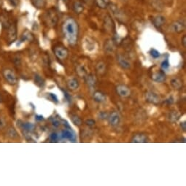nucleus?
Masks as SVG:
<instances>
[{
    "instance_id": "1",
    "label": "nucleus",
    "mask_w": 186,
    "mask_h": 186,
    "mask_svg": "<svg viewBox=\"0 0 186 186\" xmlns=\"http://www.w3.org/2000/svg\"><path fill=\"white\" fill-rule=\"evenodd\" d=\"M63 32L68 43L71 45H75L77 40L78 26H77V22L73 18H68L64 22Z\"/></svg>"
},
{
    "instance_id": "2",
    "label": "nucleus",
    "mask_w": 186,
    "mask_h": 186,
    "mask_svg": "<svg viewBox=\"0 0 186 186\" xmlns=\"http://www.w3.org/2000/svg\"><path fill=\"white\" fill-rule=\"evenodd\" d=\"M4 77H5V80L10 85H15L17 83L18 79L16 77L15 73L10 70H5L4 71Z\"/></svg>"
},
{
    "instance_id": "3",
    "label": "nucleus",
    "mask_w": 186,
    "mask_h": 186,
    "mask_svg": "<svg viewBox=\"0 0 186 186\" xmlns=\"http://www.w3.org/2000/svg\"><path fill=\"white\" fill-rule=\"evenodd\" d=\"M54 53L55 55L57 56V58L59 59H65L68 56V51L65 48L62 46H58L54 48Z\"/></svg>"
},
{
    "instance_id": "4",
    "label": "nucleus",
    "mask_w": 186,
    "mask_h": 186,
    "mask_svg": "<svg viewBox=\"0 0 186 186\" xmlns=\"http://www.w3.org/2000/svg\"><path fill=\"white\" fill-rule=\"evenodd\" d=\"M145 98L148 102L153 104H158L161 102L159 96L153 92H147L145 94Z\"/></svg>"
},
{
    "instance_id": "5",
    "label": "nucleus",
    "mask_w": 186,
    "mask_h": 186,
    "mask_svg": "<svg viewBox=\"0 0 186 186\" xmlns=\"http://www.w3.org/2000/svg\"><path fill=\"white\" fill-rule=\"evenodd\" d=\"M117 93L119 96L122 97H127L131 94V91L126 85H120L116 88Z\"/></svg>"
},
{
    "instance_id": "6",
    "label": "nucleus",
    "mask_w": 186,
    "mask_h": 186,
    "mask_svg": "<svg viewBox=\"0 0 186 186\" xmlns=\"http://www.w3.org/2000/svg\"><path fill=\"white\" fill-rule=\"evenodd\" d=\"M152 79L155 82L162 83L166 79V75H165V73L162 70H158L157 72H154L152 75Z\"/></svg>"
},
{
    "instance_id": "7",
    "label": "nucleus",
    "mask_w": 186,
    "mask_h": 186,
    "mask_svg": "<svg viewBox=\"0 0 186 186\" xmlns=\"http://www.w3.org/2000/svg\"><path fill=\"white\" fill-rule=\"evenodd\" d=\"M61 137L62 138H64V139H69V140L71 142H73V143H75V142H76V135H75V134L74 131H72V130H64L62 131L61 134Z\"/></svg>"
},
{
    "instance_id": "8",
    "label": "nucleus",
    "mask_w": 186,
    "mask_h": 186,
    "mask_svg": "<svg viewBox=\"0 0 186 186\" xmlns=\"http://www.w3.org/2000/svg\"><path fill=\"white\" fill-rule=\"evenodd\" d=\"M109 122L112 126H118L119 122H120V116L118 112H113L110 115L109 117Z\"/></svg>"
},
{
    "instance_id": "9",
    "label": "nucleus",
    "mask_w": 186,
    "mask_h": 186,
    "mask_svg": "<svg viewBox=\"0 0 186 186\" xmlns=\"http://www.w3.org/2000/svg\"><path fill=\"white\" fill-rule=\"evenodd\" d=\"M16 38V27L15 25H11L8 29V39L10 43H12Z\"/></svg>"
},
{
    "instance_id": "10",
    "label": "nucleus",
    "mask_w": 186,
    "mask_h": 186,
    "mask_svg": "<svg viewBox=\"0 0 186 186\" xmlns=\"http://www.w3.org/2000/svg\"><path fill=\"white\" fill-rule=\"evenodd\" d=\"M132 143H147V138L145 135L142 134H136L132 138Z\"/></svg>"
},
{
    "instance_id": "11",
    "label": "nucleus",
    "mask_w": 186,
    "mask_h": 186,
    "mask_svg": "<svg viewBox=\"0 0 186 186\" xmlns=\"http://www.w3.org/2000/svg\"><path fill=\"white\" fill-rule=\"evenodd\" d=\"M93 99L97 102L102 103V102H104L106 100V96L103 93H102V92L97 91L93 94Z\"/></svg>"
},
{
    "instance_id": "12",
    "label": "nucleus",
    "mask_w": 186,
    "mask_h": 186,
    "mask_svg": "<svg viewBox=\"0 0 186 186\" xmlns=\"http://www.w3.org/2000/svg\"><path fill=\"white\" fill-rule=\"evenodd\" d=\"M118 61L119 64H120V66L122 68H123V69H129V68H130V66H131L130 63H129V62L126 59H125L124 58L122 57V56H119Z\"/></svg>"
},
{
    "instance_id": "13",
    "label": "nucleus",
    "mask_w": 186,
    "mask_h": 186,
    "mask_svg": "<svg viewBox=\"0 0 186 186\" xmlns=\"http://www.w3.org/2000/svg\"><path fill=\"white\" fill-rule=\"evenodd\" d=\"M51 12V13H50V12L48 14L47 13V20H48V23L51 26H53V25H55L57 18H56L55 12Z\"/></svg>"
},
{
    "instance_id": "14",
    "label": "nucleus",
    "mask_w": 186,
    "mask_h": 186,
    "mask_svg": "<svg viewBox=\"0 0 186 186\" xmlns=\"http://www.w3.org/2000/svg\"><path fill=\"white\" fill-rule=\"evenodd\" d=\"M153 23L154 25L158 28L162 26L165 23V18L161 16H158L157 17H156L153 19Z\"/></svg>"
},
{
    "instance_id": "15",
    "label": "nucleus",
    "mask_w": 186,
    "mask_h": 186,
    "mask_svg": "<svg viewBox=\"0 0 186 186\" xmlns=\"http://www.w3.org/2000/svg\"><path fill=\"white\" fill-rule=\"evenodd\" d=\"M67 86L71 90H75L77 89L79 86V83L75 78H72L68 81Z\"/></svg>"
},
{
    "instance_id": "16",
    "label": "nucleus",
    "mask_w": 186,
    "mask_h": 186,
    "mask_svg": "<svg viewBox=\"0 0 186 186\" xmlns=\"http://www.w3.org/2000/svg\"><path fill=\"white\" fill-rule=\"evenodd\" d=\"M171 85L175 89H180L183 87L182 81L179 78H174L171 81Z\"/></svg>"
},
{
    "instance_id": "17",
    "label": "nucleus",
    "mask_w": 186,
    "mask_h": 186,
    "mask_svg": "<svg viewBox=\"0 0 186 186\" xmlns=\"http://www.w3.org/2000/svg\"><path fill=\"white\" fill-rule=\"evenodd\" d=\"M32 2L35 7L43 8L45 7L47 1L46 0H32Z\"/></svg>"
},
{
    "instance_id": "18",
    "label": "nucleus",
    "mask_w": 186,
    "mask_h": 186,
    "mask_svg": "<svg viewBox=\"0 0 186 186\" xmlns=\"http://www.w3.org/2000/svg\"><path fill=\"white\" fill-rule=\"evenodd\" d=\"M72 120L73 123L77 126H81L83 123L82 120H81V119L79 118L78 116H75V115H73V116H72Z\"/></svg>"
},
{
    "instance_id": "19",
    "label": "nucleus",
    "mask_w": 186,
    "mask_h": 186,
    "mask_svg": "<svg viewBox=\"0 0 186 186\" xmlns=\"http://www.w3.org/2000/svg\"><path fill=\"white\" fill-rule=\"evenodd\" d=\"M74 9L75 11L77 13H80L83 10V5L80 2H75L74 5Z\"/></svg>"
},
{
    "instance_id": "20",
    "label": "nucleus",
    "mask_w": 186,
    "mask_h": 186,
    "mask_svg": "<svg viewBox=\"0 0 186 186\" xmlns=\"http://www.w3.org/2000/svg\"><path fill=\"white\" fill-rule=\"evenodd\" d=\"M35 83L39 87H43L44 84H45L44 80L42 79V77L37 75H35Z\"/></svg>"
},
{
    "instance_id": "21",
    "label": "nucleus",
    "mask_w": 186,
    "mask_h": 186,
    "mask_svg": "<svg viewBox=\"0 0 186 186\" xmlns=\"http://www.w3.org/2000/svg\"><path fill=\"white\" fill-rule=\"evenodd\" d=\"M7 134L10 138H13V139L14 138L18 137V134L13 128L9 129V130H8V132H7Z\"/></svg>"
},
{
    "instance_id": "22",
    "label": "nucleus",
    "mask_w": 186,
    "mask_h": 186,
    "mask_svg": "<svg viewBox=\"0 0 186 186\" xmlns=\"http://www.w3.org/2000/svg\"><path fill=\"white\" fill-rule=\"evenodd\" d=\"M86 82L88 83V84L90 86H93V85H95V83H96V80H95L94 77L92 76V75H90V76L87 77Z\"/></svg>"
},
{
    "instance_id": "23",
    "label": "nucleus",
    "mask_w": 186,
    "mask_h": 186,
    "mask_svg": "<svg viewBox=\"0 0 186 186\" xmlns=\"http://www.w3.org/2000/svg\"><path fill=\"white\" fill-rule=\"evenodd\" d=\"M173 26H174V30H175L177 32H180L183 30V26L180 23H175V24L173 25Z\"/></svg>"
},
{
    "instance_id": "24",
    "label": "nucleus",
    "mask_w": 186,
    "mask_h": 186,
    "mask_svg": "<svg viewBox=\"0 0 186 186\" xmlns=\"http://www.w3.org/2000/svg\"><path fill=\"white\" fill-rule=\"evenodd\" d=\"M34 126L32 124V123H26L23 124V128H24L26 131H32L34 129Z\"/></svg>"
},
{
    "instance_id": "25",
    "label": "nucleus",
    "mask_w": 186,
    "mask_h": 186,
    "mask_svg": "<svg viewBox=\"0 0 186 186\" xmlns=\"http://www.w3.org/2000/svg\"><path fill=\"white\" fill-rule=\"evenodd\" d=\"M150 55L154 58H158L160 57V53L155 49H152L151 51H150Z\"/></svg>"
},
{
    "instance_id": "26",
    "label": "nucleus",
    "mask_w": 186,
    "mask_h": 186,
    "mask_svg": "<svg viewBox=\"0 0 186 186\" xmlns=\"http://www.w3.org/2000/svg\"><path fill=\"white\" fill-rule=\"evenodd\" d=\"M161 67L163 70H167V69L169 67V60L167 59V58L162 62Z\"/></svg>"
},
{
    "instance_id": "27",
    "label": "nucleus",
    "mask_w": 186,
    "mask_h": 186,
    "mask_svg": "<svg viewBox=\"0 0 186 186\" xmlns=\"http://www.w3.org/2000/svg\"><path fill=\"white\" fill-rule=\"evenodd\" d=\"M85 123L88 126H93L95 125V120H93V119H88L85 120Z\"/></svg>"
},
{
    "instance_id": "28",
    "label": "nucleus",
    "mask_w": 186,
    "mask_h": 186,
    "mask_svg": "<svg viewBox=\"0 0 186 186\" xmlns=\"http://www.w3.org/2000/svg\"><path fill=\"white\" fill-rule=\"evenodd\" d=\"M58 136L57 134H56V133L51 134V139L52 141L56 142L58 139Z\"/></svg>"
},
{
    "instance_id": "29",
    "label": "nucleus",
    "mask_w": 186,
    "mask_h": 186,
    "mask_svg": "<svg viewBox=\"0 0 186 186\" xmlns=\"http://www.w3.org/2000/svg\"><path fill=\"white\" fill-rule=\"evenodd\" d=\"M49 96H50V97L51 98L52 101L55 102L56 103H57V102H58V98L55 94H54V93H49Z\"/></svg>"
},
{
    "instance_id": "30",
    "label": "nucleus",
    "mask_w": 186,
    "mask_h": 186,
    "mask_svg": "<svg viewBox=\"0 0 186 186\" xmlns=\"http://www.w3.org/2000/svg\"><path fill=\"white\" fill-rule=\"evenodd\" d=\"M5 125L6 123L5 119L2 118V117H0V128H3V127L5 126Z\"/></svg>"
},
{
    "instance_id": "31",
    "label": "nucleus",
    "mask_w": 186,
    "mask_h": 186,
    "mask_svg": "<svg viewBox=\"0 0 186 186\" xmlns=\"http://www.w3.org/2000/svg\"><path fill=\"white\" fill-rule=\"evenodd\" d=\"M64 97H66V99H67L68 102H71V100H72V98H71V96L66 91H64Z\"/></svg>"
},
{
    "instance_id": "32",
    "label": "nucleus",
    "mask_w": 186,
    "mask_h": 186,
    "mask_svg": "<svg viewBox=\"0 0 186 186\" xmlns=\"http://www.w3.org/2000/svg\"><path fill=\"white\" fill-rule=\"evenodd\" d=\"M107 114L106 112H102V113L100 114V118L105 119L107 118Z\"/></svg>"
},
{
    "instance_id": "33",
    "label": "nucleus",
    "mask_w": 186,
    "mask_h": 186,
    "mask_svg": "<svg viewBox=\"0 0 186 186\" xmlns=\"http://www.w3.org/2000/svg\"><path fill=\"white\" fill-rule=\"evenodd\" d=\"M53 125L56 127H58V126H59V125H60V122H59V121H58V120H54L53 122Z\"/></svg>"
},
{
    "instance_id": "34",
    "label": "nucleus",
    "mask_w": 186,
    "mask_h": 186,
    "mask_svg": "<svg viewBox=\"0 0 186 186\" xmlns=\"http://www.w3.org/2000/svg\"><path fill=\"white\" fill-rule=\"evenodd\" d=\"M180 126H181V127H182V129H183V131H185V123L184 122V123H182L181 124H180Z\"/></svg>"
},
{
    "instance_id": "35",
    "label": "nucleus",
    "mask_w": 186,
    "mask_h": 186,
    "mask_svg": "<svg viewBox=\"0 0 186 186\" xmlns=\"http://www.w3.org/2000/svg\"><path fill=\"white\" fill-rule=\"evenodd\" d=\"M36 119L37 120H43V116H36Z\"/></svg>"
},
{
    "instance_id": "36",
    "label": "nucleus",
    "mask_w": 186,
    "mask_h": 186,
    "mask_svg": "<svg viewBox=\"0 0 186 186\" xmlns=\"http://www.w3.org/2000/svg\"><path fill=\"white\" fill-rule=\"evenodd\" d=\"M9 1L11 2L12 5H16V3H17V2H16V0H9Z\"/></svg>"
},
{
    "instance_id": "37",
    "label": "nucleus",
    "mask_w": 186,
    "mask_h": 186,
    "mask_svg": "<svg viewBox=\"0 0 186 186\" xmlns=\"http://www.w3.org/2000/svg\"><path fill=\"white\" fill-rule=\"evenodd\" d=\"M185 39H186V37H185V36H184L183 39V44L184 47H185Z\"/></svg>"
},
{
    "instance_id": "38",
    "label": "nucleus",
    "mask_w": 186,
    "mask_h": 186,
    "mask_svg": "<svg viewBox=\"0 0 186 186\" xmlns=\"http://www.w3.org/2000/svg\"><path fill=\"white\" fill-rule=\"evenodd\" d=\"M2 102H3V98H2V93H0V103Z\"/></svg>"
},
{
    "instance_id": "39",
    "label": "nucleus",
    "mask_w": 186,
    "mask_h": 186,
    "mask_svg": "<svg viewBox=\"0 0 186 186\" xmlns=\"http://www.w3.org/2000/svg\"><path fill=\"white\" fill-rule=\"evenodd\" d=\"M0 5H1V0H0Z\"/></svg>"
}]
</instances>
